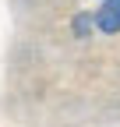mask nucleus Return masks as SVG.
Masks as SVG:
<instances>
[{
    "mask_svg": "<svg viewBox=\"0 0 120 127\" xmlns=\"http://www.w3.org/2000/svg\"><path fill=\"white\" fill-rule=\"evenodd\" d=\"M95 25L99 32H106V35H113V32H120V0H102V4L95 7Z\"/></svg>",
    "mask_w": 120,
    "mask_h": 127,
    "instance_id": "nucleus-1",
    "label": "nucleus"
},
{
    "mask_svg": "<svg viewBox=\"0 0 120 127\" xmlns=\"http://www.w3.org/2000/svg\"><path fill=\"white\" fill-rule=\"evenodd\" d=\"M92 14H78V18H74V35H88V28H92Z\"/></svg>",
    "mask_w": 120,
    "mask_h": 127,
    "instance_id": "nucleus-2",
    "label": "nucleus"
}]
</instances>
